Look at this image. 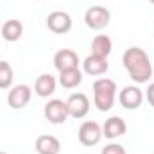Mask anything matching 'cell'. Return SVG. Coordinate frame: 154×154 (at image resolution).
I'll list each match as a JSON object with an SVG mask.
<instances>
[{
  "label": "cell",
  "mask_w": 154,
  "mask_h": 154,
  "mask_svg": "<svg viewBox=\"0 0 154 154\" xmlns=\"http://www.w3.org/2000/svg\"><path fill=\"white\" fill-rule=\"evenodd\" d=\"M34 91L38 97H48L56 91V79L50 75V74H41L34 82Z\"/></svg>",
  "instance_id": "9a60e30c"
},
{
  "label": "cell",
  "mask_w": 154,
  "mask_h": 154,
  "mask_svg": "<svg viewBox=\"0 0 154 154\" xmlns=\"http://www.w3.org/2000/svg\"><path fill=\"white\" fill-rule=\"evenodd\" d=\"M82 68H84V74L88 75H102L109 70V63L106 57H99L91 54L82 61Z\"/></svg>",
  "instance_id": "8fae6325"
},
{
  "label": "cell",
  "mask_w": 154,
  "mask_h": 154,
  "mask_svg": "<svg viewBox=\"0 0 154 154\" xmlns=\"http://www.w3.org/2000/svg\"><path fill=\"white\" fill-rule=\"evenodd\" d=\"M66 108L72 118H84L90 111V100L84 93H72L66 100Z\"/></svg>",
  "instance_id": "ba28073f"
},
{
  "label": "cell",
  "mask_w": 154,
  "mask_h": 154,
  "mask_svg": "<svg viewBox=\"0 0 154 154\" xmlns=\"http://www.w3.org/2000/svg\"><path fill=\"white\" fill-rule=\"evenodd\" d=\"M100 154H125V149L120 145V143H109L102 149Z\"/></svg>",
  "instance_id": "d6986e66"
},
{
  "label": "cell",
  "mask_w": 154,
  "mask_h": 154,
  "mask_svg": "<svg viewBox=\"0 0 154 154\" xmlns=\"http://www.w3.org/2000/svg\"><path fill=\"white\" fill-rule=\"evenodd\" d=\"M82 82V74L79 68H72V70H65V72H59V84L66 90H72L77 88L79 84Z\"/></svg>",
  "instance_id": "e0dca14e"
},
{
  "label": "cell",
  "mask_w": 154,
  "mask_h": 154,
  "mask_svg": "<svg viewBox=\"0 0 154 154\" xmlns=\"http://www.w3.org/2000/svg\"><path fill=\"white\" fill-rule=\"evenodd\" d=\"M61 143L52 134H41L36 138V152L38 154H59Z\"/></svg>",
  "instance_id": "4fadbf2b"
},
{
  "label": "cell",
  "mask_w": 154,
  "mask_h": 154,
  "mask_svg": "<svg viewBox=\"0 0 154 154\" xmlns=\"http://www.w3.org/2000/svg\"><path fill=\"white\" fill-rule=\"evenodd\" d=\"M145 97H147L149 104L154 108V82L152 84H149V88H147V91H145Z\"/></svg>",
  "instance_id": "ffe728a7"
},
{
  "label": "cell",
  "mask_w": 154,
  "mask_h": 154,
  "mask_svg": "<svg viewBox=\"0 0 154 154\" xmlns=\"http://www.w3.org/2000/svg\"><path fill=\"white\" fill-rule=\"evenodd\" d=\"M109 20H111V13L109 9H106L104 5H91L86 9L84 13V22L90 29L93 31H102L109 25Z\"/></svg>",
  "instance_id": "3957f363"
},
{
  "label": "cell",
  "mask_w": 154,
  "mask_h": 154,
  "mask_svg": "<svg viewBox=\"0 0 154 154\" xmlns=\"http://www.w3.org/2000/svg\"><path fill=\"white\" fill-rule=\"evenodd\" d=\"M43 115L45 118L50 122V124H65L66 118H68V108H66V102L59 100V99H52L47 102L45 109H43Z\"/></svg>",
  "instance_id": "8992f818"
},
{
  "label": "cell",
  "mask_w": 154,
  "mask_h": 154,
  "mask_svg": "<svg viewBox=\"0 0 154 154\" xmlns=\"http://www.w3.org/2000/svg\"><path fill=\"white\" fill-rule=\"evenodd\" d=\"M113 50V43H111V38L106 36V34H99L95 36L93 41H91V54L93 56H99V57H106L111 54Z\"/></svg>",
  "instance_id": "5bb4252c"
},
{
  "label": "cell",
  "mask_w": 154,
  "mask_h": 154,
  "mask_svg": "<svg viewBox=\"0 0 154 154\" xmlns=\"http://www.w3.org/2000/svg\"><path fill=\"white\" fill-rule=\"evenodd\" d=\"M47 27L54 34H66L72 29V16L65 11H52L47 16Z\"/></svg>",
  "instance_id": "52a82bcc"
},
{
  "label": "cell",
  "mask_w": 154,
  "mask_h": 154,
  "mask_svg": "<svg viewBox=\"0 0 154 154\" xmlns=\"http://www.w3.org/2000/svg\"><path fill=\"white\" fill-rule=\"evenodd\" d=\"M13 79H14V74L11 65L5 61H0V90H9L13 84Z\"/></svg>",
  "instance_id": "ac0fdd59"
},
{
  "label": "cell",
  "mask_w": 154,
  "mask_h": 154,
  "mask_svg": "<svg viewBox=\"0 0 154 154\" xmlns=\"http://www.w3.org/2000/svg\"><path fill=\"white\" fill-rule=\"evenodd\" d=\"M79 142L84 145V147H95L100 140H102V127L93 122V120H88V122H82L81 127H79Z\"/></svg>",
  "instance_id": "277c9868"
},
{
  "label": "cell",
  "mask_w": 154,
  "mask_h": 154,
  "mask_svg": "<svg viewBox=\"0 0 154 154\" xmlns=\"http://www.w3.org/2000/svg\"><path fill=\"white\" fill-rule=\"evenodd\" d=\"M149 2H151V4H154V0H149Z\"/></svg>",
  "instance_id": "44dd1931"
},
{
  "label": "cell",
  "mask_w": 154,
  "mask_h": 154,
  "mask_svg": "<svg viewBox=\"0 0 154 154\" xmlns=\"http://www.w3.org/2000/svg\"><path fill=\"white\" fill-rule=\"evenodd\" d=\"M143 102V91L138 86H125L120 91V104L125 109H138Z\"/></svg>",
  "instance_id": "9c48e42d"
},
{
  "label": "cell",
  "mask_w": 154,
  "mask_h": 154,
  "mask_svg": "<svg viewBox=\"0 0 154 154\" xmlns=\"http://www.w3.org/2000/svg\"><path fill=\"white\" fill-rule=\"evenodd\" d=\"M116 82L111 79H97L93 82V102L99 111H109L115 104Z\"/></svg>",
  "instance_id": "7a4b0ae2"
},
{
  "label": "cell",
  "mask_w": 154,
  "mask_h": 154,
  "mask_svg": "<svg viewBox=\"0 0 154 154\" xmlns=\"http://www.w3.org/2000/svg\"><path fill=\"white\" fill-rule=\"evenodd\" d=\"M125 131H127V125H125V122H124L120 116H111V118H108V120L104 122V125H102V136H106V138H109V140H115V138L124 136Z\"/></svg>",
  "instance_id": "7c38bea8"
},
{
  "label": "cell",
  "mask_w": 154,
  "mask_h": 154,
  "mask_svg": "<svg viewBox=\"0 0 154 154\" xmlns=\"http://www.w3.org/2000/svg\"><path fill=\"white\" fill-rule=\"evenodd\" d=\"M122 63L127 70L129 77L138 82V84H143L147 82L151 77H152V65H151V59L147 56V52L140 47H131L124 52L122 56Z\"/></svg>",
  "instance_id": "6da1fadb"
},
{
  "label": "cell",
  "mask_w": 154,
  "mask_h": 154,
  "mask_svg": "<svg viewBox=\"0 0 154 154\" xmlns=\"http://www.w3.org/2000/svg\"><path fill=\"white\" fill-rule=\"evenodd\" d=\"M31 97H32V90L27 84H16L7 93V104L13 109H22L31 102Z\"/></svg>",
  "instance_id": "5b68a950"
},
{
  "label": "cell",
  "mask_w": 154,
  "mask_h": 154,
  "mask_svg": "<svg viewBox=\"0 0 154 154\" xmlns=\"http://www.w3.org/2000/svg\"><path fill=\"white\" fill-rule=\"evenodd\" d=\"M0 154H7V152H2V151H0Z\"/></svg>",
  "instance_id": "7402d4cb"
},
{
  "label": "cell",
  "mask_w": 154,
  "mask_h": 154,
  "mask_svg": "<svg viewBox=\"0 0 154 154\" xmlns=\"http://www.w3.org/2000/svg\"><path fill=\"white\" fill-rule=\"evenodd\" d=\"M54 66H56L57 72L79 68V56L74 50H70V48H63V50L56 52V56H54Z\"/></svg>",
  "instance_id": "30bf717a"
},
{
  "label": "cell",
  "mask_w": 154,
  "mask_h": 154,
  "mask_svg": "<svg viewBox=\"0 0 154 154\" xmlns=\"http://www.w3.org/2000/svg\"><path fill=\"white\" fill-rule=\"evenodd\" d=\"M23 34V25L20 20H7L2 25V38L5 41H18Z\"/></svg>",
  "instance_id": "2e32d148"
}]
</instances>
